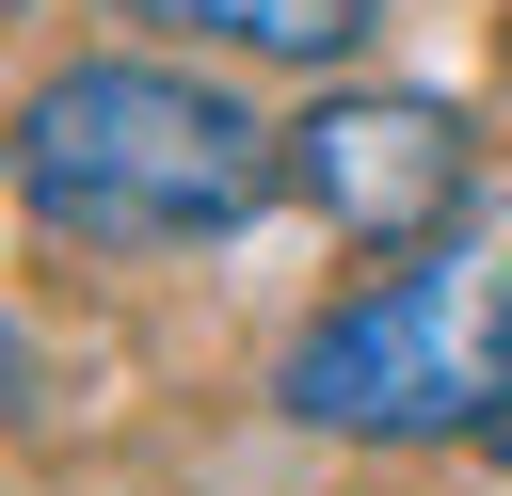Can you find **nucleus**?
Returning <instances> with one entry per match:
<instances>
[{
    "mask_svg": "<svg viewBox=\"0 0 512 496\" xmlns=\"http://www.w3.org/2000/svg\"><path fill=\"white\" fill-rule=\"evenodd\" d=\"M272 400L304 432H368V448H416V432L512 448V240H448V256L352 288L320 336H288Z\"/></svg>",
    "mask_w": 512,
    "mask_h": 496,
    "instance_id": "nucleus-2",
    "label": "nucleus"
},
{
    "mask_svg": "<svg viewBox=\"0 0 512 496\" xmlns=\"http://www.w3.org/2000/svg\"><path fill=\"white\" fill-rule=\"evenodd\" d=\"M128 16L208 32V48H256V64H336V48H368L384 0H128Z\"/></svg>",
    "mask_w": 512,
    "mask_h": 496,
    "instance_id": "nucleus-4",
    "label": "nucleus"
},
{
    "mask_svg": "<svg viewBox=\"0 0 512 496\" xmlns=\"http://www.w3.org/2000/svg\"><path fill=\"white\" fill-rule=\"evenodd\" d=\"M288 192L352 240H416L464 208V112L448 96H320L288 128Z\"/></svg>",
    "mask_w": 512,
    "mask_h": 496,
    "instance_id": "nucleus-3",
    "label": "nucleus"
},
{
    "mask_svg": "<svg viewBox=\"0 0 512 496\" xmlns=\"http://www.w3.org/2000/svg\"><path fill=\"white\" fill-rule=\"evenodd\" d=\"M272 176H288V144H272L224 80H176V64H64V80L16 112V192H32V224L96 240V256L224 240V224H256Z\"/></svg>",
    "mask_w": 512,
    "mask_h": 496,
    "instance_id": "nucleus-1",
    "label": "nucleus"
}]
</instances>
